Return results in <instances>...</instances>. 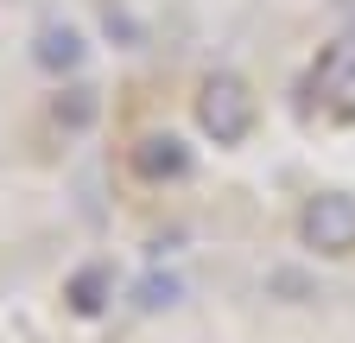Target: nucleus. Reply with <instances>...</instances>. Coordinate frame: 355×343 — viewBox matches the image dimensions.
Listing matches in <instances>:
<instances>
[{
  "instance_id": "1",
  "label": "nucleus",
  "mask_w": 355,
  "mask_h": 343,
  "mask_svg": "<svg viewBox=\"0 0 355 343\" xmlns=\"http://www.w3.org/2000/svg\"><path fill=\"white\" fill-rule=\"evenodd\" d=\"M197 127L216 147H241L254 134V90L235 70H209L203 90H197Z\"/></svg>"
},
{
  "instance_id": "2",
  "label": "nucleus",
  "mask_w": 355,
  "mask_h": 343,
  "mask_svg": "<svg viewBox=\"0 0 355 343\" xmlns=\"http://www.w3.org/2000/svg\"><path fill=\"white\" fill-rule=\"evenodd\" d=\"M298 235L304 248H318V254H355V197L349 191H318V197H304L298 210Z\"/></svg>"
},
{
  "instance_id": "3",
  "label": "nucleus",
  "mask_w": 355,
  "mask_h": 343,
  "mask_svg": "<svg viewBox=\"0 0 355 343\" xmlns=\"http://www.w3.org/2000/svg\"><path fill=\"white\" fill-rule=\"evenodd\" d=\"M133 172H140L146 185H178L191 172V147L178 134H140L133 140Z\"/></svg>"
},
{
  "instance_id": "4",
  "label": "nucleus",
  "mask_w": 355,
  "mask_h": 343,
  "mask_svg": "<svg viewBox=\"0 0 355 343\" xmlns=\"http://www.w3.org/2000/svg\"><path fill=\"white\" fill-rule=\"evenodd\" d=\"M83 58H89V45H83V32H76V26L51 19V26H38V32H32V64H38L44 76H76Z\"/></svg>"
},
{
  "instance_id": "5",
  "label": "nucleus",
  "mask_w": 355,
  "mask_h": 343,
  "mask_svg": "<svg viewBox=\"0 0 355 343\" xmlns=\"http://www.w3.org/2000/svg\"><path fill=\"white\" fill-rule=\"evenodd\" d=\"M108 299H114V267H108V261H89V267H76V274L64 280V306H70L76 318H102Z\"/></svg>"
},
{
  "instance_id": "6",
  "label": "nucleus",
  "mask_w": 355,
  "mask_h": 343,
  "mask_svg": "<svg viewBox=\"0 0 355 343\" xmlns=\"http://www.w3.org/2000/svg\"><path fill=\"white\" fill-rule=\"evenodd\" d=\"M96 115H102V96L89 90V83H70V90H58V96H51V121L64 127V134H83V127H96Z\"/></svg>"
},
{
  "instance_id": "7",
  "label": "nucleus",
  "mask_w": 355,
  "mask_h": 343,
  "mask_svg": "<svg viewBox=\"0 0 355 343\" xmlns=\"http://www.w3.org/2000/svg\"><path fill=\"white\" fill-rule=\"evenodd\" d=\"M311 83H318L324 96H355V45H349V38H343V45H330V51L318 58Z\"/></svg>"
},
{
  "instance_id": "8",
  "label": "nucleus",
  "mask_w": 355,
  "mask_h": 343,
  "mask_svg": "<svg viewBox=\"0 0 355 343\" xmlns=\"http://www.w3.org/2000/svg\"><path fill=\"white\" fill-rule=\"evenodd\" d=\"M178 292H184V286H178L171 274H146L140 286H133V306H140V312H165V306H178Z\"/></svg>"
}]
</instances>
